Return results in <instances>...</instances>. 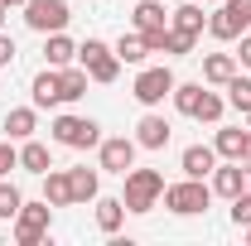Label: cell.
<instances>
[{"label":"cell","instance_id":"obj_1","mask_svg":"<svg viewBox=\"0 0 251 246\" xmlns=\"http://www.w3.org/2000/svg\"><path fill=\"white\" fill-rule=\"evenodd\" d=\"M159 198H164V174L159 169H126V193H121V203H126V213H150Z\"/></svg>","mask_w":251,"mask_h":246},{"label":"cell","instance_id":"obj_2","mask_svg":"<svg viewBox=\"0 0 251 246\" xmlns=\"http://www.w3.org/2000/svg\"><path fill=\"white\" fill-rule=\"evenodd\" d=\"M174 106L193 121H222V97H213L203 82H174Z\"/></svg>","mask_w":251,"mask_h":246},{"label":"cell","instance_id":"obj_3","mask_svg":"<svg viewBox=\"0 0 251 246\" xmlns=\"http://www.w3.org/2000/svg\"><path fill=\"white\" fill-rule=\"evenodd\" d=\"M208 203H213V188L203 184V179H188V174H184V184H169V188H164V208L179 213V217L208 213Z\"/></svg>","mask_w":251,"mask_h":246},{"label":"cell","instance_id":"obj_4","mask_svg":"<svg viewBox=\"0 0 251 246\" xmlns=\"http://www.w3.org/2000/svg\"><path fill=\"white\" fill-rule=\"evenodd\" d=\"M247 29H251V0H218V15L208 20V34L222 39V44H232Z\"/></svg>","mask_w":251,"mask_h":246},{"label":"cell","instance_id":"obj_5","mask_svg":"<svg viewBox=\"0 0 251 246\" xmlns=\"http://www.w3.org/2000/svg\"><path fill=\"white\" fill-rule=\"evenodd\" d=\"M77 63L87 68V77H92V82H116V77H121V58H116V49H111V44H101V39L77 44Z\"/></svg>","mask_w":251,"mask_h":246},{"label":"cell","instance_id":"obj_6","mask_svg":"<svg viewBox=\"0 0 251 246\" xmlns=\"http://www.w3.org/2000/svg\"><path fill=\"white\" fill-rule=\"evenodd\" d=\"M53 140L68 145V150H92V145H101V125L92 116H58L53 121Z\"/></svg>","mask_w":251,"mask_h":246},{"label":"cell","instance_id":"obj_7","mask_svg":"<svg viewBox=\"0 0 251 246\" xmlns=\"http://www.w3.org/2000/svg\"><path fill=\"white\" fill-rule=\"evenodd\" d=\"M49 217H53L49 198H44V203H20V213H15V242L20 246H39L49 237Z\"/></svg>","mask_w":251,"mask_h":246},{"label":"cell","instance_id":"obj_8","mask_svg":"<svg viewBox=\"0 0 251 246\" xmlns=\"http://www.w3.org/2000/svg\"><path fill=\"white\" fill-rule=\"evenodd\" d=\"M68 0H25V25L34 34H58L68 29Z\"/></svg>","mask_w":251,"mask_h":246},{"label":"cell","instance_id":"obj_9","mask_svg":"<svg viewBox=\"0 0 251 246\" xmlns=\"http://www.w3.org/2000/svg\"><path fill=\"white\" fill-rule=\"evenodd\" d=\"M135 101L140 106H159L164 97H174V73L169 68H140V77H135Z\"/></svg>","mask_w":251,"mask_h":246},{"label":"cell","instance_id":"obj_10","mask_svg":"<svg viewBox=\"0 0 251 246\" xmlns=\"http://www.w3.org/2000/svg\"><path fill=\"white\" fill-rule=\"evenodd\" d=\"M97 150H101V169L126 179V169L135 164V150H140V145H135V140H126V135H111V140H101Z\"/></svg>","mask_w":251,"mask_h":246},{"label":"cell","instance_id":"obj_11","mask_svg":"<svg viewBox=\"0 0 251 246\" xmlns=\"http://www.w3.org/2000/svg\"><path fill=\"white\" fill-rule=\"evenodd\" d=\"M169 135H174V125L164 121L159 111L140 116V125H135V145H140V150H164V145H169Z\"/></svg>","mask_w":251,"mask_h":246},{"label":"cell","instance_id":"obj_12","mask_svg":"<svg viewBox=\"0 0 251 246\" xmlns=\"http://www.w3.org/2000/svg\"><path fill=\"white\" fill-rule=\"evenodd\" d=\"M213 150H218V159H237V164H251V125H247V130H218Z\"/></svg>","mask_w":251,"mask_h":246},{"label":"cell","instance_id":"obj_13","mask_svg":"<svg viewBox=\"0 0 251 246\" xmlns=\"http://www.w3.org/2000/svg\"><path fill=\"white\" fill-rule=\"evenodd\" d=\"M242 188H247V164L227 159V164H218V169H213V193H222V198H237Z\"/></svg>","mask_w":251,"mask_h":246},{"label":"cell","instance_id":"obj_14","mask_svg":"<svg viewBox=\"0 0 251 246\" xmlns=\"http://www.w3.org/2000/svg\"><path fill=\"white\" fill-rule=\"evenodd\" d=\"M179 164H184L188 179H208V174L218 169V150H213V145H188Z\"/></svg>","mask_w":251,"mask_h":246},{"label":"cell","instance_id":"obj_15","mask_svg":"<svg viewBox=\"0 0 251 246\" xmlns=\"http://www.w3.org/2000/svg\"><path fill=\"white\" fill-rule=\"evenodd\" d=\"M34 106H58L63 101V73L58 68H44V73H39V77H34Z\"/></svg>","mask_w":251,"mask_h":246},{"label":"cell","instance_id":"obj_16","mask_svg":"<svg viewBox=\"0 0 251 246\" xmlns=\"http://www.w3.org/2000/svg\"><path fill=\"white\" fill-rule=\"evenodd\" d=\"M5 130H10V140H29L34 130H39V106H15L5 116Z\"/></svg>","mask_w":251,"mask_h":246},{"label":"cell","instance_id":"obj_17","mask_svg":"<svg viewBox=\"0 0 251 246\" xmlns=\"http://www.w3.org/2000/svg\"><path fill=\"white\" fill-rule=\"evenodd\" d=\"M44 39H49V44H44V58H49V68H68V63L77 58V44H73V39H68V34H44Z\"/></svg>","mask_w":251,"mask_h":246},{"label":"cell","instance_id":"obj_18","mask_svg":"<svg viewBox=\"0 0 251 246\" xmlns=\"http://www.w3.org/2000/svg\"><path fill=\"white\" fill-rule=\"evenodd\" d=\"M44 198H49V208H68V203H73L68 169H49V174H44Z\"/></svg>","mask_w":251,"mask_h":246},{"label":"cell","instance_id":"obj_19","mask_svg":"<svg viewBox=\"0 0 251 246\" xmlns=\"http://www.w3.org/2000/svg\"><path fill=\"white\" fill-rule=\"evenodd\" d=\"M126 222V203L121 198H97V227L106 232V237H116Z\"/></svg>","mask_w":251,"mask_h":246},{"label":"cell","instance_id":"obj_20","mask_svg":"<svg viewBox=\"0 0 251 246\" xmlns=\"http://www.w3.org/2000/svg\"><path fill=\"white\" fill-rule=\"evenodd\" d=\"M232 73H237V58H232V53H208V58H203V82L227 87V82H232Z\"/></svg>","mask_w":251,"mask_h":246},{"label":"cell","instance_id":"obj_21","mask_svg":"<svg viewBox=\"0 0 251 246\" xmlns=\"http://www.w3.org/2000/svg\"><path fill=\"white\" fill-rule=\"evenodd\" d=\"M20 169H29V174H49L53 169V159H49V145H39V140H25L20 145Z\"/></svg>","mask_w":251,"mask_h":246},{"label":"cell","instance_id":"obj_22","mask_svg":"<svg viewBox=\"0 0 251 246\" xmlns=\"http://www.w3.org/2000/svg\"><path fill=\"white\" fill-rule=\"evenodd\" d=\"M135 29H140V34L169 29V15H164V5H159V0H140V5H135Z\"/></svg>","mask_w":251,"mask_h":246},{"label":"cell","instance_id":"obj_23","mask_svg":"<svg viewBox=\"0 0 251 246\" xmlns=\"http://www.w3.org/2000/svg\"><path fill=\"white\" fill-rule=\"evenodd\" d=\"M68 184H73V203H92L97 198V169H68Z\"/></svg>","mask_w":251,"mask_h":246},{"label":"cell","instance_id":"obj_24","mask_svg":"<svg viewBox=\"0 0 251 246\" xmlns=\"http://www.w3.org/2000/svg\"><path fill=\"white\" fill-rule=\"evenodd\" d=\"M169 20H174V34H188V39L203 34V10H198V5H179Z\"/></svg>","mask_w":251,"mask_h":246},{"label":"cell","instance_id":"obj_25","mask_svg":"<svg viewBox=\"0 0 251 246\" xmlns=\"http://www.w3.org/2000/svg\"><path fill=\"white\" fill-rule=\"evenodd\" d=\"M145 53H150V49H145V34H140V29L116 39V58H121V63H145Z\"/></svg>","mask_w":251,"mask_h":246},{"label":"cell","instance_id":"obj_26","mask_svg":"<svg viewBox=\"0 0 251 246\" xmlns=\"http://www.w3.org/2000/svg\"><path fill=\"white\" fill-rule=\"evenodd\" d=\"M63 73V101H77V97H87V68H58Z\"/></svg>","mask_w":251,"mask_h":246},{"label":"cell","instance_id":"obj_27","mask_svg":"<svg viewBox=\"0 0 251 246\" xmlns=\"http://www.w3.org/2000/svg\"><path fill=\"white\" fill-rule=\"evenodd\" d=\"M227 101L242 111V106H251V77H242V73H232V82H227Z\"/></svg>","mask_w":251,"mask_h":246},{"label":"cell","instance_id":"obj_28","mask_svg":"<svg viewBox=\"0 0 251 246\" xmlns=\"http://www.w3.org/2000/svg\"><path fill=\"white\" fill-rule=\"evenodd\" d=\"M20 203H25V193H20V188H15V184H0V217H5V222H15Z\"/></svg>","mask_w":251,"mask_h":246},{"label":"cell","instance_id":"obj_29","mask_svg":"<svg viewBox=\"0 0 251 246\" xmlns=\"http://www.w3.org/2000/svg\"><path fill=\"white\" fill-rule=\"evenodd\" d=\"M232 222H237V227H251V193L247 188L232 198Z\"/></svg>","mask_w":251,"mask_h":246},{"label":"cell","instance_id":"obj_30","mask_svg":"<svg viewBox=\"0 0 251 246\" xmlns=\"http://www.w3.org/2000/svg\"><path fill=\"white\" fill-rule=\"evenodd\" d=\"M193 44H198V39H188V34L164 29V53H193Z\"/></svg>","mask_w":251,"mask_h":246},{"label":"cell","instance_id":"obj_31","mask_svg":"<svg viewBox=\"0 0 251 246\" xmlns=\"http://www.w3.org/2000/svg\"><path fill=\"white\" fill-rule=\"evenodd\" d=\"M10 169H20V150H15L10 140H0V179H5Z\"/></svg>","mask_w":251,"mask_h":246},{"label":"cell","instance_id":"obj_32","mask_svg":"<svg viewBox=\"0 0 251 246\" xmlns=\"http://www.w3.org/2000/svg\"><path fill=\"white\" fill-rule=\"evenodd\" d=\"M5 63H15V39L0 34V68H5Z\"/></svg>","mask_w":251,"mask_h":246},{"label":"cell","instance_id":"obj_33","mask_svg":"<svg viewBox=\"0 0 251 246\" xmlns=\"http://www.w3.org/2000/svg\"><path fill=\"white\" fill-rule=\"evenodd\" d=\"M237 63H242V68H251V34H242V53H237Z\"/></svg>","mask_w":251,"mask_h":246},{"label":"cell","instance_id":"obj_34","mask_svg":"<svg viewBox=\"0 0 251 246\" xmlns=\"http://www.w3.org/2000/svg\"><path fill=\"white\" fill-rule=\"evenodd\" d=\"M0 5H5V10H10V5H25V0H0Z\"/></svg>","mask_w":251,"mask_h":246},{"label":"cell","instance_id":"obj_35","mask_svg":"<svg viewBox=\"0 0 251 246\" xmlns=\"http://www.w3.org/2000/svg\"><path fill=\"white\" fill-rule=\"evenodd\" d=\"M242 116H247V125H251V106H242Z\"/></svg>","mask_w":251,"mask_h":246},{"label":"cell","instance_id":"obj_36","mask_svg":"<svg viewBox=\"0 0 251 246\" xmlns=\"http://www.w3.org/2000/svg\"><path fill=\"white\" fill-rule=\"evenodd\" d=\"M247 193H251V164H247Z\"/></svg>","mask_w":251,"mask_h":246},{"label":"cell","instance_id":"obj_37","mask_svg":"<svg viewBox=\"0 0 251 246\" xmlns=\"http://www.w3.org/2000/svg\"><path fill=\"white\" fill-rule=\"evenodd\" d=\"M5 15H10V10H5V5H0V25H5Z\"/></svg>","mask_w":251,"mask_h":246},{"label":"cell","instance_id":"obj_38","mask_svg":"<svg viewBox=\"0 0 251 246\" xmlns=\"http://www.w3.org/2000/svg\"><path fill=\"white\" fill-rule=\"evenodd\" d=\"M247 242H251V227H247Z\"/></svg>","mask_w":251,"mask_h":246}]
</instances>
